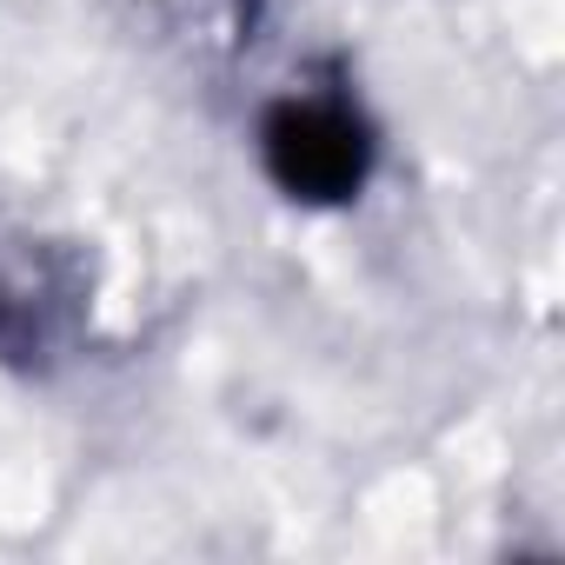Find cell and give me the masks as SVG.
<instances>
[{
  "label": "cell",
  "instance_id": "cell-1",
  "mask_svg": "<svg viewBox=\"0 0 565 565\" xmlns=\"http://www.w3.org/2000/svg\"><path fill=\"white\" fill-rule=\"evenodd\" d=\"M259 153H266V173L294 200H347L366 180L373 140L340 100H287L266 114Z\"/></svg>",
  "mask_w": 565,
  "mask_h": 565
}]
</instances>
